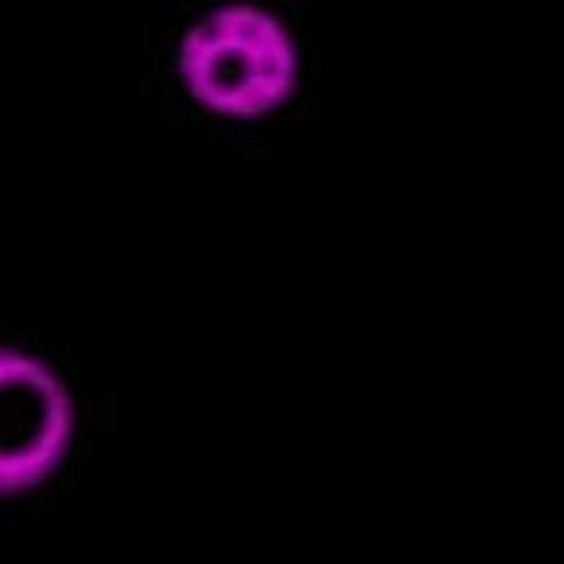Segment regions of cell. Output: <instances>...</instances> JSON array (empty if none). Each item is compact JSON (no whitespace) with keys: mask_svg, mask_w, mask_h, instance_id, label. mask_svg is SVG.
<instances>
[{"mask_svg":"<svg viewBox=\"0 0 564 564\" xmlns=\"http://www.w3.org/2000/svg\"><path fill=\"white\" fill-rule=\"evenodd\" d=\"M183 75L194 97L235 118H254L276 106L294 83L289 37L257 9L214 14L188 37Z\"/></svg>","mask_w":564,"mask_h":564,"instance_id":"obj_1","label":"cell"},{"mask_svg":"<svg viewBox=\"0 0 564 564\" xmlns=\"http://www.w3.org/2000/svg\"><path fill=\"white\" fill-rule=\"evenodd\" d=\"M72 436V402L35 359L0 351V490L41 482Z\"/></svg>","mask_w":564,"mask_h":564,"instance_id":"obj_2","label":"cell"}]
</instances>
